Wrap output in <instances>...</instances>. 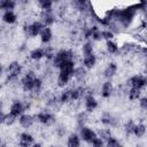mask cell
Instances as JSON below:
<instances>
[{
	"mask_svg": "<svg viewBox=\"0 0 147 147\" xmlns=\"http://www.w3.org/2000/svg\"><path fill=\"white\" fill-rule=\"evenodd\" d=\"M134 49H136V45L132 44V42H125V44H123V45L121 46V52H122V53H125V54L131 53V52L134 51Z\"/></svg>",
	"mask_w": 147,
	"mask_h": 147,
	"instance_id": "cell-34",
	"label": "cell"
},
{
	"mask_svg": "<svg viewBox=\"0 0 147 147\" xmlns=\"http://www.w3.org/2000/svg\"><path fill=\"white\" fill-rule=\"evenodd\" d=\"M96 61H98V59H96L95 53L86 54V55H83V64L82 65H84L87 70H91V69H93L95 67Z\"/></svg>",
	"mask_w": 147,
	"mask_h": 147,
	"instance_id": "cell-20",
	"label": "cell"
},
{
	"mask_svg": "<svg viewBox=\"0 0 147 147\" xmlns=\"http://www.w3.org/2000/svg\"><path fill=\"white\" fill-rule=\"evenodd\" d=\"M17 2L21 3V5H26L29 2V0H17Z\"/></svg>",
	"mask_w": 147,
	"mask_h": 147,
	"instance_id": "cell-42",
	"label": "cell"
},
{
	"mask_svg": "<svg viewBox=\"0 0 147 147\" xmlns=\"http://www.w3.org/2000/svg\"><path fill=\"white\" fill-rule=\"evenodd\" d=\"M100 123L106 127H116L118 125V119L113 114L103 111L100 116Z\"/></svg>",
	"mask_w": 147,
	"mask_h": 147,
	"instance_id": "cell-12",
	"label": "cell"
},
{
	"mask_svg": "<svg viewBox=\"0 0 147 147\" xmlns=\"http://www.w3.org/2000/svg\"><path fill=\"white\" fill-rule=\"evenodd\" d=\"M36 119L38 123L45 125V126H51L55 123V116L51 110L47 109H42L40 111L37 113L36 115Z\"/></svg>",
	"mask_w": 147,
	"mask_h": 147,
	"instance_id": "cell-8",
	"label": "cell"
},
{
	"mask_svg": "<svg viewBox=\"0 0 147 147\" xmlns=\"http://www.w3.org/2000/svg\"><path fill=\"white\" fill-rule=\"evenodd\" d=\"M16 121H18L17 119V117L16 116H14L13 114H10L9 111L8 113H1V123L3 124V125H6V126H11Z\"/></svg>",
	"mask_w": 147,
	"mask_h": 147,
	"instance_id": "cell-25",
	"label": "cell"
},
{
	"mask_svg": "<svg viewBox=\"0 0 147 147\" xmlns=\"http://www.w3.org/2000/svg\"><path fill=\"white\" fill-rule=\"evenodd\" d=\"M147 132V126L144 123H136L134 130H133V136L136 138H142Z\"/></svg>",
	"mask_w": 147,
	"mask_h": 147,
	"instance_id": "cell-27",
	"label": "cell"
},
{
	"mask_svg": "<svg viewBox=\"0 0 147 147\" xmlns=\"http://www.w3.org/2000/svg\"><path fill=\"white\" fill-rule=\"evenodd\" d=\"M88 1H90V0H76V3H77L79 7H85Z\"/></svg>",
	"mask_w": 147,
	"mask_h": 147,
	"instance_id": "cell-41",
	"label": "cell"
},
{
	"mask_svg": "<svg viewBox=\"0 0 147 147\" xmlns=\"http://www.w3.org/2000/svg\"><path fill=\"white\" fill-rule=\"evenodd\" d=\"M138 10L139 6H130L123 9H116L110 13V18L114 20L123 29H126L132 24Z\"/></svg>",
	"mask_w": 147,
	"mask_h": 147,
	"instance_id": "cell-1",
	"label": "cell"
},
{
	"mask_svg": "<svg viewBox=\"0 0 147 147\" xmlns=\"http://www.w3.org/2000/svg\"><path fill=\"white\" fill-rule=\"evenodd\" d=\"M39 38H40V42L42 45H48L53 39V31H52L51 26H45L41 30V32L39 34Z\"/></svg>",
	"mask_w": 147,
	"mask_h": 147,
	"instance_id": "cell-19",
	"label": "cell"
},
{
	"mask_svg": "<svg viewBox=\"0 0 147 147\" xmlns=\"http://www.w3.org/2000/svg\"><path fill=\"white\" fill-rule=\"evenodd\" d=\"M79 136L82 138V140L88 145L92 144V141L98 137V132H95L93 129L84 125L82 127H79Z\"/></svg>",
	"mask_w": 147,
	"mask_h": 147,
	"instance_id": "cell-10",
	"label": "cell"
},
{
	"mask_svg": "<svg viewBox=\"0 0 147 147\" xmlns=\"http://www.w3.org/2000/svg\"><path fill=\"white\" fill-rule=\"evenodd\" d=\"M22 71H23V68H22V64L18 62V61H13L10 62L7 68H6V71H5V76H6V83H14L16 82L21 75H22Z\"/></svg>",
	"mask_w": 147,
	"mask_h": 147,
	"instance_id": "cell-4",
	"label": "cell"
},
{
	"mask_svg": "<svg viewBox=\"0 0 147 147\" xmlns=\"http://www.w3.org/2000/svg\"><path fill=\"white\" fill-rule=\"evenodd\" d=\"M82 141L83 140H82L79 133L71 132L67 138V146L68 147H79L82 145Z\"/></svg>",
	"mask_w": 147,
	"mask_h": 147,
	"instance_id": "cell-21",
	"label": "cell"
},
{
	"mask_svg": "<svg viewBox=\"0 0 147 147\" xmlns=\"http://www.w3.org/2000/svg\"><path fill=\"white\" fill-rule=\"evenodd\" d=\"M17 0H0V8L2 11L5 10H14L17 6Z\"/></svg>",
	"mask_w": 147,
	"mask_h": 147,
	"instance_id": "cell-28",
	"label": "cell"
},
{
	"mask_svg": "<svg viewBox=\"0 0 147 147\" xmlns=\"http://www.w3.org/2000/svg\"><path fill=\"white\" fill-rule=\"evenodd\" d=\"M37 74L33 70H28L21 78V88L23 90V92L26 93H32L36 82H37Z\"/></svg>",
	"mask_w": 147,
	"mask_h": 147,
	"instance_id": "cell-5",
	"label": "cell"
},
{
	"mask_svg": "<svg viewBox=\"0 0 147 147\" xmlns=\"http://www.w3.org/2000/svg\"><path fill=\"white\" fill-rule=\"evenodd\" d=\"M59 100H60V103L61 105H67V103L72 102L71 101V91H70V87L69 88H64L61 92V94L59 95Z\"/></svg>",
	"mask_w": 147,
	"mask_h": 147,
	"instance_id": "cell-26",
	"label": "cell"
},
{
	"mask_svg": "<svg viewBox=\"0 0 147 147\" xmlns=\"http://www.w3.org/2000/svg\"><path fill=\"white\" fill-rule=\"evenodd\" d=\"M98 136H99V137H101V138L105 140V142H106V141H107V140L113 136V133H111L110 129H108V127H107V129H101V130L98 132Z\"/></svg>",
	"mask_w": 147,
	"mask_h": 147,
	"instance_id": "cell-35",
	"label": "cell"
},
{
	"mask_svg": "<svg viewBox=\"0 0 147 147\" xmlns=\"http://www.w3.org/2000/svg\"><path fill=\"white\" fill-rule=\"evenodd\" d=\"M115 92V87H114V84L111 82V79H107L102 85H101V88H100V95L103 98V99H109Z\"/></svg>",
	"mask_w": 147,
	"mask_h": 147,
	"instance_id": "cell-14",
	"label": "cell"
},
{
	"mask_svg": "<svg viewBox=\"0 0 147 147\" xmlns=\"http://www.w3.org/2000/svg\"><path fill=\"white\" fill-rule=\"evenodd\" d=\"M44 28H45V25L42 24L41 21H33L24 26V33L29 38H34L40 34V32Z\"/></svg>",
	"mask_w": 147,
	"mask_h": 147,
	"instance_id": "cell-7",
	"label": "cell"
},
{
	"mask_svg": "<svg viewBox=\"0 0 147 147\" xmlns=\"http://www.w3.org/2000/svg\"><path fill=\"white\" fill-rule=\"evenodd\" d=\"M52 61H53V65L59 69L63 64H65L70 61H75V53L71 49H68V48L60 49L54 54Z\"/></svg>",
	"mask_w": 147,
	"mask_h": 147,
	"instance_id": "cell-3",
	"label": "cell"
},
{
	"mask_svg": "<svg viewBox=\"0 0 147 147\" xmlns=\"http://www.w3.org/2000/svg\"><path fill=\"white\" fill-rule=\"evenodd\" d=\"M139 101V107L142 110H147V96H140Z\"/></svg>",
	"mask_w": 147,
	"mask_h": 147,
	"instance_id": "cell-39",
	"label": "cell"
},
{
	"mask_svg": "<svg viewBox=\"0 0 147 147\" xmlns=\"http://www.w3.org/2000/svg\"><path fill=\"white\" fill-rule=\"evenodd\" d=\"M36 115H31V114H28V113H23L20 117H18V123L20 125L23 127V129H29L31 127L34 122H36Z\"/></svg>",
	"mask_w": 147,
	"mask_h": 147,
	"instance_id": "cell-16",
	"label": "cell"
},
{
	"mask_svg": "<svg viewBox=\"0 0 147 147\" xmlns=\"http://www.w3.org/2000/svg\"><path fill=\"white\" fill-rule=\"evenodd\" d=\"M75 69H76V62L75 61H70V62H68V63H65L59 68V75L56 78L57 87L65 88L69 85L71 79H74Z\"/></svg>",
	"mask_w": 147,
	"mask_h": 147,
	"instance_id": "cell-2",
	"label": "cell"
},
{
	"mask_svg": "<svg viewBox=\"0 0 147 147\" xmlns=\"http://www.w3.org/2000/svg\"><path fill=\"white\" fill-rule=\"evenodd\" d=\"M122 144H121V141L116 138V137H114V136H111L107 141H106V146L107 147H119Z\"/></svg>",
	"mask_w": 147,
	"mask_h": 147,
	"instance_id": "cell-36",
	"label": "cell"
},
{
	"mask_svg": "<svg viewBox=\"0 0 147 147\" xmlns=\"http://www.w3.org/2000/svg\"><path fill=\"white\" fill-rule=\"evenodd\" d=\"M94 53V47H93V42L92 40H87L83 44L82 46V55H86V54H92Z\"/></svg>",
	"mask_w": 147,
	"mask_h": 147,
	"instance_id": "cell-32",
	"label": "cell"
},
{
	"mask_svg": "<svg viewBox=\"0 0 147 147\" xmlns=\"http://www.w3.org/2000/svg\"><path fill=\"white\" fill-rule=\"evenodd\" d=\"M114 38V32L109 30H102V39H106V40H109V39H113Z\"/></svg>",
	"mask_w": 147,
	"mask_h": 147,
	"instance_id": "cell-38",
	"label": "cell"
},
{
	"mask_svg": "<svg viewBox=\"0 0 147 147\" xmlns=\"http://www.w3.org/2000/svg\"><path fill=\"white\" fill-rule=\"evenodd\" d=\"M40 20L42 22V24L45 26H51L54 24L55 22V15H54V11L53 9H47V10H41L40 11Z\"/></svg>",
	"mask_w": 147,
	"mask_h": 147,
	"instance_id": "cell-13",
	"label": "cell"
},
{
	"mask_svg": "<svg viewBox=\"0 0 147 147\" xmlns=\"http://www.w3.org/2000/svg\"><path fill=\"white\" fill-rule=\"evenodd\" d=\"M25 109H26V107L21 100H14L9 107V113L18 118L23 113H25Z\"/></svg>",
	"mask_w": 147,
	"mask_h": 147,
	"instance_id": "cell-15",
	"label": "cell"
},
{
	"mask_svg": "<svg viewBox=\"0 0 147 147\" xmlns=\"http://www.w3.org/2000/svg\"><path fill=\"white\" fill-rule=\"evenodd\" d=\"M17 18L18 17L14 10H5L2 14V21H3V23H6L8 25L15 24L17 22Z\"/></svg>",
	"mask_w": 147,
	"mask_h": 147,
	"instance_id": "cell-23",
	"label": "cell"
},
{
	"mask_svg": "<svg viewBox=\"0 0 147 147\" xmlns=\"http://www.w3.org/2000/svg\"><path fill=\"white\" fill-rule=\"evenodd\" d=\"M127 85H130V87H136L142 91L144 88L147 87V76L133 75L127 79Z\"/></svg>",
	"mask_w": 147,
	"mask_h": 147,
	"instance_id": "cell-9",
	"label": "cell"
},
{
	"mask_svg": "<svg viewBox=\"0 0 147 147\" xmlns=\"http://www.w3.org/2000/svg\"><path fill=\"white\" fill-rule=\"evenodd\" d=\"M134 126H136V122L133 119H129L124 123L123 125V131L125 133V136L130 137V136H133V130H134Z\"/></svg>",
	"mask_w": 147,
	"mask_h": 147,
	"instance_id": "cell-29",
	"label": "cell"
},
{
	"mask_svg": "<svg viewBox=\"0 0 147 147\" xmlns=\"http://www.w3.org/2000/svg\"><path fill=\"white\" fill-rule=\"evenodd\" d=\"M98 107H99V101L96 100V98L92 93H86V95L84 96V108H85V110L90 114V113H93Z\"/></svg>",
	"mask_w": 147,
	"mask_h": 147,
	"instance_id": "cell-11",
	"label": "cell"
},
{
	"mask_svg": "<svg viewBox=\"0 0 147 147\" xmlns=\"http://www.w3.org/2000/svg\"><path fill=\"white\" fill-rule=\"evenodd\" d=\"M54 52L49 46H44V47H37L33 48L32 51H30L29 53V57L32 61H40L44 57H48V59H53L54 56Z\"/></svg>",
	"mask_w": 147,
	"mask_h": 147,
	"instance_id": "cell-6",
	"label": "cell"
},
{
	"mask_svg": "<svg viewBox=\"0 0 147 147\" xmlns=\"http://www.w3.org/2000/svg\"><path fill=\"white\" fill-rule=\"evenodd\" d=\"M34 138L33 136L28 132V131H24L22 133H20V137H18V145L20 146H23V147H29V146H33L34 145Z\"/></svg>",
	"mask_w": 147,
	"mask_h": 147,
	"instance_id": "cell-17",
	"label": "cell"
},
{
	"mask_svg": "<svg viewBox=\"0 0 147 147\" xmlns=\"http://www.w3.org/2000/svg\"><path fill=\"white\" fill-rule=\"evenodd\" d=\"M87 111H80L78 115H77V124H78V127H82L85 125L86 121H87Z\"/></svg>",
	"mask_w": 147,
	"mask_h": 147,
	"instance_id": "cell-33",
	"label": "cell"
},
{
	"mask_svg": "<svg viewBox=\"0 0 147 147\" xmlns=\"http://www.w3.org/2000/svg\"><path fill=\"white\" fill-rule=\"evenodd\" d=\"M145 71L147 72V57H145Z\"/></svg>",
	"mask_w": 147,
	"mask_h": 147,
	"instance_id": "cell-43",
	"label": "cell"
},
{
	"mask_svg": "<svg viewBox=\"0 0 147 147\" xmlns=\"http://www.w3.org/2000/svg\"><path fill=\"white\" fill-rule=\"evenodd\" d=\"M56 133H57V136H59L60 138H62V137L65 134V127H63V126L59 127V129L56 130Z\"/></svg>",
	"mask_w": 147,
	"mask_h": 147,
	"instance_id": "cell-40",
	"label": "cell"
},
{
	"mask_svg": "<svg viewBox=\"0 0 147 147\" xmlns=\"http://www.w3.org/2000/svg\"><path fill=\"white\" fill-rule=\"evenodd\" d=\"M92 146H94V147H102V146H106V142H105V140L101 138V137H96L93 141H92V144H91Z\"/></svg>",
	"mask_w": 147,
	"mask_h": 147,
	"instance_id": "cell-37",
	"label": "cell"
},
{
	"mask_svg": "<svg viewBox=\"0 0 147 147\" xmlns=\"http://www.w3.org/2000/svg\"><path fill=\"white\" fill-rule=\"evenodd\" d=\"M117 70H118L117 63H116V62H113V61L109 62V63L106 65L105 70H103V76H105V78H107V79L114 78V77L116 76V74H117Z\"/></svg>",
	"mask_w": 147,
	"mask_h": 147,
	"instance_id": "cell-18",
	"label": "cell"
},
{
	"mask_svg": "<svg viewBox=\"0 0 147 147\" xmlns=\"http://www.w3.org/2000/svg\"><path fill=\"white\" fill-rule=\"evenodd\" d=\"M106 51L110 55H117L118 53H121V46H118V44L115 40L109 39L106 40Z\"/></svg>",
	"mask_w": 147,
	"mask_h": 147,
	"instance_id": "cell-22",
	"label": "cell"
},
{
	"mask_svg": "<svg viewBox=\"0 0 147 147\" xmlns=\"http://www.w3.org/2000/svg\"><path fill=\"white\" fill-rule=\"evenodd\" d=\"M87 77V69L84 67V65H80V67H76L75 69V72H74V79L82 83L86 79Z\"/></svg>",
	"mask_w": 147,
	"mask_h": 147,
	"instance_id": "cell-24",
	"label": "cell"
},
{
	"mask_svg": "<svg viewBox=\"0 0 147 147\" xmlns=\"http://www.w3.org/2000/svg\"><path fill=\"white\" fill-rule=\"evenodd\" d=\"M141 96V90L136 88V87H130L127 91V98L130 101H137Z\"/></svg>",
	"mask_w": 147,
	"mask_h": 147,
	"instance_id": "cell-30",
	"label": "cell"
},
{
	"mask_svg": "<svg viewBox=\"0 0 147 147\" xmlns=\"http://www.w3.org/2000/svg\"><path fill=\"white\" fill-rule=\"evenodd\" d=\"M38 7L41 10H47V9H52L53 5L55 3V0H37Z\"/></svg>",
	"mask_w": 147,
	"mask_h": 147,
	"instance_id": "cell-31",
	"label": "cell"
}]
</instances>
